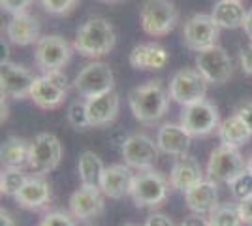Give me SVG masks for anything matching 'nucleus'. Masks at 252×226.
<instances>
[{"label":"nucleus","mask_w":252,"mask_h":226,"mask_svg":"<svg viewBox=\"0 0 252 226\" xmlns=\"http://www.w3.org/2000/svg\"><path fill=\"white\" fill-rule=\"evenodd\" d=\"M128 106L136 121L143 125H155L168 111L169 91L158 79L147 81L145 85L137 87L130 93Z\"/></svg>","instance_id":"1"},{"label":"nucleus","mask_w":252,"mask_h":226,"mask_svg":"<svg viewBox=\"0 0 252 226\" xmlns=\"http://www.w3.org/2000/svg\"><path fill=\"white\" fill-rule=\"evenodd\" d=\"M117 43V32L113 25L104 17H93L85 21L75 34L74 51L89 59L107 55Z\"/></svg>","instance_id":"2"},{"label":"nucleus","mask_w":252,"mask_h":226,"mask_svg":"<svg viewBox=\"0 0 252 226\" xmlns=\"http://www.w3.org/2000/svg\"><path fill=\"white\" fill-rule=\"evenodd\" d=\"M169 179L164 173L157 172L155 168L151 170H141L136 173L130 198L137 207H158L166 202L169 193Z\"/></svg>","instance_id":"3"},{"label":"nucleus","mask_w":252,"mask_h":226,"mask_svg":"<svg viewBox=\"0 0 252 226\" xmlns=\"http://www.w3.org/2000/svg\"><path fill=\"white\" fill-rule=\"evenodd\" d=\"M141 29L153 38L169 34L179 23V11L171 0H145L141 6Z\"/></svg>","instance_id":"4"},{"label":"nucleus","mask_w":252,"mask_h":226,"mask_svg":"<svg viewBox=\"0 0 252 226\" xmlns=\"http://www.w3.org/2000/svg\"><path fill=\"white\" fill-rule=\"evenodd\" d=\"M220 113L219 108L211 100H200L196 104H190L183 108L181 113V125L192 138H205L219 130L220 125Z\"/></svg>","instance_id":"5"},{"label":"nucleus","mask_w":252,"mask_h":226,"mask_svg":"<svg viewBox=\"0 0 252 226\" xmlns=\"http://www.w3.org/2000/svg\"><path fill=\"white\" fill-rule=\"evenodd\" d=\"M169 98L181 104L183 108L205 100L207 95V81L198 72V68H183L173 74L169 81Z\"/></svg>","instance_id":"6"},{"label":"nucleus","mask_w":252,"mask_h":226,"mask_svg":"<svg viewBox=\"0 0 252 226\" xmlns=\"http://www.w3.org/2000/svg\"><path fill=\"white\" fill-rule=\"evenodd\" d=\"M220 36V27L213 19L211 13H194L187 19L183 29V43L200 53L209 47H215Z\"/></svg>","instance_id":"7"},{"label":"nucleus","mask_w":252,"mask_h":226,"mask_svg":"<svg viewBox=\"0 0 252 226\" xmlns=\"http://www.w3.org/2000/svg\"><path fill=\"white\" fill-rule=\"evenodd\" d=\"M72 49H74V45H70L66 42V38L59 36V34L42 36L34 47L36 66L43 74L51 72V70H63L64 66L70 63Z\"/></svg>","instance_id":"8"},{"label":"nucleus","mask_w":252,"mask_h":226,"mask_svg":"<svg viewBox=\"0 0 252 226\" xmlns=\"http://www.w3.org/2000/svg\"><path fill=\"white\" fill-rule=\"evenodd\" d=\"M247 170V161L243 159L239 149L220 145L213 149L207 162V177L215 183L230 185L237 175Z\"/></svg>","instance_id":"9"},{"label":"nucleus","mask_w":252,"mask_h":226,"mask_svg":"<svg viewBox=\"0 0 252 226\" xmlns=\"http://www.w3.org/2000/svg\"><path fill=\"white\" fill-rule=\"evenodd\" d=\"M113 87H115V75L109 66L100 61L87 65L74 79L75 93H79L83 98H93L111 93Z\"/></svg>","instance_id":"10"},{"label":"nucleus","mask_w":252,"mask_h":226,"mask_svg":"<svg viewBox=\"0 0 252 226\" xmlns=\"http://www.w3.org/2000/svg\"><path fill=\"white\" fill-rule=\"evenodd\" d=\"M61 159H63V143L55 134L42 132L32 141L29 170L34 175H45L61 164Z\"/></svg>","instance_id":"11"},{"label":"nucleus","mask_w":252,"mask_h":226,"mask_svg":"<svg viewBox=\"0 0 252 226\" xmlns=\"http://www.w3.org/2000/svg\"><path fill=\"white\" fill-rule=\"evenodd\" d=\"M196 68L205 77V81L213 83V85H224L233 75V65H231L230 53L220 45L200 51L196 57Z\"/></svg>","instance_id":"12"},{"label":"nucleus","mask_w":252,"mask_h":226,"mask_svg":"<svg viewBox=\"0 0 252 226\" xmlns=\"http://www.w3.org/2000/svg\"><path fill=\"white\" fill-rule=\"evenodd\" d=\"M121 153L125 164L136 170H151L158 161V143L153 138H149L147 134H132L128 136L123 145Z\"/></svg>","instance_id":"13"},{"label":"nucleus","mask_w":252,"mask_h":226,"mask_svg":"<svg viewBox=\"0 0 252 226\" xmlns=\"http://www.w3.org/2000/svg\"><path fill=\"white\" fill-rule=\"evenodd\" d=\"M36 81V75L32 74L29 68L15 63H2L0 66V89L2 97H10L15 100L31 98L32 85Z\"/></svg>","instance_id":"14"},{"label":"nucleus","mask_w":252,"mask_h":226,"mask_svg":"<svg viewBox=\"0 0 252 226\" xmlns=\"http://www.w3.org/2000/svg\"><path fill=\"white\" fill-rule=\"evenodd\" d=\"M104 196L100 187L81 185L70 196V215L77 221H91L104 211Z\"/></svg>","instance_id":"15"},{"label":"nucleus","mask_w":252,"mask_h":226,"mask_svg":"<svg viewBox=\"0 0 252 226\" xmlns=\"http://www.w3.org/2000/svg\"><path fill=\"white\" fill-rule=\"evenodd\" d=\"M51 185L43 175H32L23 185V189L13 196L15 204L23 209L38 211L43 209L45 205L51 202Z\"/></svg>","instance_id":"16"},{"label":"nucleus","mask_w":252,"mask_h":226,"mask_svg":"<svg viewBox=\"0 0 252 226\" xmlns=\"http://www.w3.org/2000/svg\"><path fill=\"white\" fill-rule=\"evenodd\" d=\"M185 202L194 215L205 217L215 213V209L219 207V183L203 179L185 193Z\"/></svg>","instance_id":"17"},{"label":"nucleus","mask_w":252,"mask_h":226,"mask_svg":"<svg viewBox=\"0 0 252 226\" xmlns=\"http://www.w3.org/2000/svg\"><path fill=\"white\" fill-rule=\"evenodd\" d=\"M203 181V170L201 164L190 155L177 157V161L173 162L171 172H169V185L171 189H175L179 193H187L192 187Z\"/></svg>","instance_id":"18"},{"label":"nucleus","mask_w":252,"mask_h":226,"mask_svg":"<svg viewBox=\"0 0 252 226\" xmlns=\"http://www.w3.org/2000/svg\"><path fill=\"white\" fill-rule=\"evenodd\" d=\"M136 173H132L130 166L126 164H113L105 168L102 181H100V189L102 193L111 198V200H121L125 196H130L132 191V183H134Z\"/></svg>","instance_id":"19"},{"label":"nucleus","mask_w":252,"mask_h":226,"mask_svg":"<svg viewBox=\"0 0 252 226\" xmlns=\"http://www.w3.org/2000/svg\"><path fill=\"white\" fill-rule=\"evenodd\" d=\"M6 38L13 45L27 47V45H36L40 36V23L34 15L29 13H19L11 15V19L6 25Z\"/></svg>","instance_id":"20"},{"label":"nucleus","mask_w":252,"mask_h":226,"mask_svg":"<svg viewBox=\"0 0 252 226\" xmlns=\"http://www.w3.org/2000/svg\"><path fill=\"white\" fill-rule=\"evenodd\" d=\"M190 136L187 130L183 129V125H173V123H166L158 129L157 143L160 153L164 155H171V157H183L187 155L190 149Z\"/></svg>","instance_id":"21"},{"label":"nucleus","mask_w":252,"mask_h":226,"mask_svg":"<svg viewBox=\"0 0 252 226\" xmlns=\"http://www.w3.org/2000/svg\"><path fill=\"white\" fill-rule=\"evenodd\" d=\"M87 111L91 119V127H109L119 117V97L115 93H105L100 97L87 98Z\"/></svg>","instance_id":"22"},{"label":"nucleus","mask_w":252,"mask_h":226,"mask_svg":"<svg viewBox=\"0 0 252 226\" xmlns=\"http://www.w3.org/2000/svg\"><path fill=\"white\" fill-rule=\"evenodd\" d=\"M128 61L136 70H162L169 63V53L158 43H139L130 51Z\"/></svg>","instance_id":"23"},{"label":"nucleus","mask_w":252,"mask_h":226,"mask_svg":"<svg viewBox=\"0 0 252 226\" xmlns=\"http://www.w3.org/2000/svg\"><path fill=\"white\" fill-rule=\"evenodd\" d=\"M31 151L32 141H27L19 136H10L8 140L2 143V166L4 168H17L25 170L31 164Z\"/></svg>","instance_id":"24"},{"label":"nucleus","mask_w":252,"mask_h":226,"mask_svg":"<svg viewBox=\"0 0 252 226\" xmlns=\"http://www.w3.org/2000/svg\"><path fill=\"white\" fill-rule=\"evenodd\" d=\"M211 15L220 29L235 31V29H243L247 11L243 8L241 0H219Z\"/></svg>","instance_id":"25"},{"label":"nucleus","mask_w":252,"mask_h":226,"mask_svg":"<svg viewBox=\"0 0 252 226\" xmlns=\"http://www.w3.org/2000/svg\"><path fill=\"white\" fill-rule=\"evenodd\" d=\"M66 91L59 89L57 85H53L51 81L45 77V75H40L36 77L34 85H32L31 91V100L42 109H55L59 108L66 100Z\"/></svg>","instance_id":"26"},{"label":"nucleus","mask_w":252,"mask_h":226,"mask_svg":"<svg viewBox=\"0 0 252 226\" xmlns=\"http://www.w3.org/2000/svg\"><path fill=\"white\" fill-rule=\"evenodd\" d=\"M217 134H219V140H220L222 145L235 147V149H239L241 145H245L252 138V132L247 127V123L239 115H235V113L231 117L222 121L220 125H219Z\"/></svg>","instance_id":"27"},{"label":"nucleus","mask_w":252,"mask_h":226,"mask_svg":"<svg viewBox=\"0 0 252 226\" xmlns=\"http://www.w3.org/2000/svg\"><path fill=\"white\" fill-rule=\"evenodd\" d=\"M77 170H79V179L81 185H89V187H100L102 175L105 172V166L102 164V159L93 153V151H85L79 157L77 162Z\"/></svg>","instance_id":"28"},{"label":"nucleus","mask_w":252,"mask_h":226,"mask_svg":"<svg viewBox=\"0 0 252 226\" xmlns=\"http://www.w3.org/2000/svg\"><path fill=\"white\" fill-rule=\"evenodd\" d=\"M29 175L17 170V168H4V172L0 175V193L6 196H15L23 189V185L27 183Z\"/></svg>","instance_id":"29"},{"label":"nucleus","mask_w":252,"mask_h":226,"mask_svg":"<svg viewBox=\"0 0 252 226\" xmlns=\"http://www.w3.org/2000/svg\"><path fill=\"white\" fill-rule=\"evenodd\" d=\"M209 226H243L239 207L233 204L219 205L209 215Z\"/></svg>","instance_id":"30"},{"label":"nucleus","mask_w":252,"mask_h":226,"mask_svg":"<svg viewBox=\"0 0 252 226\" xmlns=\"http://www.w3.org/2000/svg\"><path fill=\"white\" fill-rule=\"evenodd\" d=\"M68 123L74 127L75 130H87L91 129V119H89V111H87V102L83 100H75L68 106Z\"/></svg>","instance_id":"31"},{"label":"nucleus","mask_w":252,"mask_h":226,"mask_svg":"<svg viewBox=\"0 0 252 226\" xmlns=\"http://www.w3.org/2000/svg\"><path fill=\"white\" fill-rule=\"evenodd\" d=\"M230 191L233 194V198L235 200H245V198H249L252 196V172L247 168L245 172H241L233 181L230 183Z\"/></svg>","instance_id":"32"},{"label":"nucleus","mask_w":252,"mask_h":226,"mask_svg":"<svg viewBox=\"0 0 252 226\" xmlns=\"http://www.w3.org/2000/svg\"><path fill=\"white\" fill-rule=\"evenodd\" d=\"M42 8L51 15H66L77 6L79 0H40Z\"/></svg>","instance_id":"33"},{"label":"nucleus","mask_w":252,"mask_h":226,"mask_svg":"<svg viewBox=\"0 0 252 226\" xmlns=\"http://www.w3.org/2000/svg\"><path fill=\"white\" fill-rule=\"evenodd\" d=\"M38 226H75V221L64 211H51L43 217Z\"/></svg>","instance_id":"34"},{"label":"nucleus","mask_w":252,"mask_h":226,"mask_svg":"<svg viewBox=\"0 0 252 226\" xmlns=\"http://www.w3.org/2000/svg\"><path fill=\"white\" fill-rule=\"evenodd\" d=\"M34 0H0L2 10L11 13V15H19V13H27Z\"/></svg>","instance_id":"35"},{"label":"nucleus","mask_w":252,"mask_h":226,"mask_svg":"<svg viewBox=\"0 0 252 226\" xmlns=\"http://www.w3.org/2000/svg\"><path fill=\"white\" fill-rule=\"evenodd\" d=\"M45 77L51 81L53 85H57L59 89H63L68 93V89H70V83H68V75L64 74L63 70H51V72H45Z\"/></svg>","instance_id":"36"},{"label":"nucleus","mask_w":252,"mask_h":226,"mask_svg":"<svg viewBox=\"0 0 252 226\" xmlns=\"http://www.w3.org/2000/svg\"><path fill=\"white\" fill-rule=\"evenodd\" d=\"M239 63H241L243 72L252 77V42L247 43L245 47H241V51H239Z\"/></svg>","instance_id":"37"},{"label":"nucleus","mask_w":252,"mask_h":226,"mask_svg":"<svg viewBox=\"0 0 252 226\" xmlns=\"http://www.w3.org/2000/svg\"><path fill=\"white\" fill-rule=\"evenodd\" d=\"M237 207H239V215H241L243 225L252 226V196L241 200V202L237 204Z\"/></svg>","instance_id":"38"},{"label":"nucleus","mask_w":252,"mask_h":226,"mask_svg":"<svg viewBox=\"0 0 252 226\" xmlns=\"http://www.w3.org/2000/svg\"><path fill=\"white\" fill-rule=\"evenodd\" d=\"M235 115H239V117L247 123V127L251 129L252 132V100H249V102H243L239 108L235 109Z\"/></svg>","instance_id":"39"},{"label":"nucleus","mask_w":252,"mask_h":226,"mask_svg":"<svg viewBox=\"0 0 252 226\" xmlns=\"http://www.w3.org/2000/svg\"><path fill=\"white\" fill-rule=\"evenodd\" d=\"M143 226H175V225H173V221L168 215H164V213H153V215L147 217V221H145Z\"/></svg>","instance_id":"40"},{"label":"nucleus","mask_w":252,"mask_h":226,"mask_svg":"<svg viewBox=\"0 0 252 226\" xmlns=\"http://www.w3.org/2000/svg\"><path fill=\"white\" fill-rule=\"evenodd\" d=\"M181 226H209V221H205L201 215H190L181 223Z\"/></svg>","instance_id":"41"},{"label":"nucleus","mask_w":252,"mask_h":226,"mask_svg":"<svg viewBox=\"0 0 252 226\" xmlns=\"http://www.w3.org/2000/svg\"><path fill=\"white\" fill-rule=\"evenodd\" d=\"M0 226H17L15 225V219L11 217V213L8 209H0Z\"/></svg>","instance_id":"42"},{"label":"nucleus","mask_w":252,"mask_h":226,"mask_svg":"<svg viewBox=\"0 0 252 226\" xmlns=\"http://www.w3.org/2000/svg\"><path fill=\"white\" fill-rule=\"evenodd\" d=\"M243 31H245V34L251 38L252 42V10L247 11V17H245V25H243Z\"/></svg>","instance_id":"43"},{"label":"nucleus","mask_w":252,"mask_h":226,"mask_svg":"<svg viewBox=\"0 0 252 226\" xmlns=\"http://www.w3.org/2000/svg\"><path fill=\"white\" fill-rule=\"evenodd\" d=\"M247 168H249V170L252 172V155L249 157V161H247Z\"/></svg>","instance_id":"44"},{"label":"nucleus","mask_w":252,"mask_h":226,"mask_svg":"<svg viewBox=\"0 0 252 226\" xmlns=\"http://www.w3.org/2000/svg\"><path fill=\"white\" fill-rule=\"evenodd\" d=\"M102 2H107V4H119V2H123V0H102Z\"/></svg>","instance_id":"45"},{"label":"nucleus","mask_w":252,"mask_h":226,"mask_svg":"<svg viewBox=\"0 0 252 226\" xmlns=\"http://www.w3.org/2000/svg\"><path fill=\"white\" fill-rule=\"evenodd\" d=\"M125 226H137V225H125Z\"/></svg>","instance_id":"46"}]
</instances>
